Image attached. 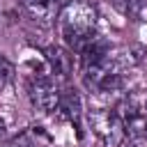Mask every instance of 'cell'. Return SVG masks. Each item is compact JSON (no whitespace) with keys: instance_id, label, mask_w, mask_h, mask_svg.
Instances as JSON below:
<instances>
[{"instance_id":"6da1fadb","label":"cell","mask_w":147,"mask_h":147,"mask_svg":"<svg viewBox=\"0 0 147 147\" xmlns=\"http://www.w3.org/2000/svg\"><path fill=\"white\" fill-rule=\"evenodd\" d=\"M96 7L87 0H71L67 2L57 14V30L62 41L80 53L90 41H94L96 34Z\"/></svg>"},{"instance_id":"ba28073f","label":"cell","mask_w":147,"mask_h":147,"mask_svg":"<svg viewBox=\"0 0 147 147\" xmlns=\"http://www.w3.org/2000/svg\"><path fill=\"white\" fill-rule=\"evenodd\" d=\"M14 76H16V69H14L11 60H9L5 53H0V90L7 87V85L14 80Z\"/></svg>"},{"instance_id":"5b68a950","label":"cell","mask_w":147,"mask_h":147,"mask_svg":"<svg viewBox=\"0 0 147 147\" xmlns=\"http://www.w3.org/2000/svg\"><path fill=\"white\" fill-rule=\"evenodd\" d=\"M113 5L131 21H147V0H113Z\"/></svg>"},{"instance_id":"8992f818","label":"cell","mask_w":147,"mask_h":147,"mask_svg":"<svg viewBox=\"0 0 147 147\" xmlns=\"http://www.w3.org/2000/svg\"><path fill=\"white\" fill-rule=\"evenodd\" d=\"M46 57H48L51 67L55 69V74H60V76H69V71H71V55H69L64 48H60V46H51V48L46 51Z\"/></svg>"},{"instance_id":"277c9868","label":"cell","mask_w":147,"mask_h":147,"mask_svg":"<svg viewBox=\"0 0 147 147\" xmlns=\"http://www.w3.org/2000/svg\"><path fill=\"white\" fill-rule=\"evenodd\" d=\"M21 9L37 23H48L53 18H57L62 5L57 0H18Z\"/></svg>"},{"instance_id":"7a4b0ae2","label":"cell","mask_w":147,"mask_h":147,"mask_svg":"<svg viewBox=\"0 0 147 147\" xmlns=\"http://www.w3.org/2000/svg\"><path fill=\"white\" fill-rule=\"evenodd\" d=\"M87 122L94 131V136L106 147H119L126 138V126L117 110L110 108H92L87 113Z\"/></svg>"},{"instance_id":"3957f363","label":"cell","mask_w":147,"mask_h":147,"mask_svg":"<svg viewBox=\"0 0 147 147\" xmlns=\"http://www.w3.org/2000/svg\"><path fill=\"white\" fill-rule=\"evenodd\" d=\"M28 96H30V103H32L37 110H41V113H53V110H57V108H60V99H62L57 85H55L51 78H46V76H39V78H32V80H30V85H28Z\"/></svg>"},{"instance_id":"9c48e42d","label":"cell","mask_w":147,"mask_h":147,"mask_svg":"<svg viewBox=\"0 0 147 147\" xmlns=\"http://www.w3.org/2000/svg\"><path fill=\"white\" fill-rule=\"evenodd\" d=\"M14 147H41V145L32 138V133H30V131H25V133H21V136L14 140Z\"/></svg>"},{"instance_id":"52a82bcc","label":"cell","mask_w":147,"mask_h":147,"mask_svg":"<svg viewBox=\"0 0 147 147\" xmlns=\"http://www.w3.org/2000/svg\"><path fill=\"white\" fill-rule=\"evenodd\" d=\"M60 108L69 115L71 122H78V117H80V101H78L76 90H67V94L60 99Z\"/></svg>"},{"instance_id":"30bf717a","label":"cell","mask_w":147,"mask_h":147,"mask_svg":"<svg viewBox=\"0 0 147 147\" xmlns=\"http://www.w3.org/2000/svg\"><path fill=\"white\" fill-rule=\"evenodd\" d=\"M5 136H7V126H5V122L0 119V140H2Z\"/></svg>"}]
</instances>
